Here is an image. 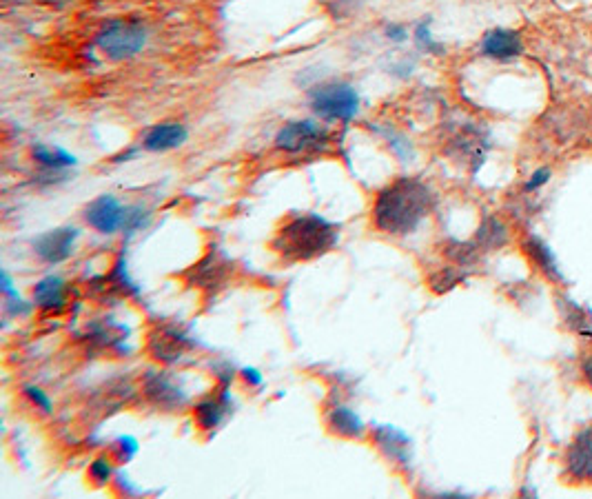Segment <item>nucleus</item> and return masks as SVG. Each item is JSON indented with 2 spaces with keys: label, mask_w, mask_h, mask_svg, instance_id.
Masks as SVG:
<instances>
[{
  "label": "nucleus",
  "mask_w": 592,
  "mask_h": 499,
  "mask_svg": "<svg viewBox=\"0 0 592 499\" xmlns=\"http://www.w3.org/2000/svg\"><path fill=\"white\" fill-rule=\"evenodd\" d=\"M477 242L479 247H486V249L499 247V244L506 242V227L499 220L488 218L477 233Z\"/></svg>",
  "instance_id": "a211bd4d"
},
{
  "label": "nucleus",
  "mask_w": 592,
  "mask_h": 499,
  "mask_svg": "<svg viewBox=\"0 0 592 499\" xmlns=\"http://www.w3.org/2000/svg\"><path fill=\"white\" fill-rule=\"evenodd\" d=\"M229 413V393L222 389L220 397H207L196 404L193 409V417L202 431H213L224 422V417Z\"/></svg>",
  "instance_id": "4468645a"
},
{
  "label": "nucleus",
  "mask_w": 592,
  "mask_h": 499,
  "mask_svg": "<svg viewBox=\"0 0 592 499\" xmlns=\"http://www.w3.org/2000/svg\"><path fill=\"white\" fill-rule=\"evenodd\" d=\"M78 236H80V231L76 227L51 229L34 240L36 256L45 264L65 262L71 258V253H74Z\"/></svg>",
  "instance_id": "423d86ee"
},
{
  "label": "nucleus",
  "mask_w": 592,
  "mask_h": 499,
  "mask_svg": "<svg viewBox=\"0 0 592 499\" xmlns=\"http://www.w3.org/2000/svg\"><path fill=\"white\" fill-rule=\"evenodd\" d=\"M189 131L182 122L176 120H167V122H158L153 125L145 138H142V149L153 151V154H162V151H171L178 149L187 142Z\"/></svg>",
  "instance_id": "1a4fd4ad"
},
{
  "label": "nucleus",
  "mask_w": 592,
  "mask_h": 499,
  "mask_svg": "<svg viewBox=\"0 0 592 499\" xmlns=\"http://www.w3.org/2000/svg\"><path fill=\"white\" fill-rule=\"evenodd\" d=\"M89 477L98 486L109 484L111 477H114V466H111L109 457H96V460L91 462V466H89Z\"/></svg>",
  "instance_id": "4be33fe9"
},
{
  "label": "nucleus",
  "mask_w": 592,
  "mask_h": 499,
  "mask_svg": "<svg viewBox=\"0 0 592 499\" xmlns=\"http://www.w3.org/2000/svg\"><path fill=\"white\" fill-rule=\"evenodd\" d=\"M435 196L420 178L402 176L377 193L373 205V224L377 231L391 236L413 233L433 209Z\"/></svg>",
  "instance_id": "f257e3e1"
},
{
  "label": "nucleus",
  "mask_w": 592,
  "mask_h": 499,
  "mask_svg": "<svg viewBox=\"0 0 592 499\" xmlns=\"http://www.w3.org/2000/svg\"><path fill=\"white\" fill-rule=\"evenodd\" d=\"M326 426L333 435L349 437V440H360L366 433L362 417L346 404H333L331 409H326Z\"/></svg>",
  "instance_id": "f8f14e48"
},
{
  "label": "nucleus",
  "mask_w": 592,
  "mask_h": 499,
  "mask_svg": "<svg viewBox=\"0 0 592 499\" xmlns=\"http://www.w3.org/2000/svg\"><path fill=\"white\" fill-rule=\"evenodd\" d=\"M240 373H242L244 382H247L249 386H262L264 384V375L258 369H253V366H244Z\"/></svg>",
  "instance_id": "a878e982"
},
{
  "label": "nucleus",
  "mask_w": 592,
  "mask_h": 499,
  "mask_svg": "<svg viewBox=\"0 0 592 499\" xmlns=\"http://www.w3.org/2000/svg\"><path fill=\"white\" fill-rule=\"evenodd\" d=\"M309 103L322 120L349 125L357 116V111H360V94L349 83L331 80V83H322L309 89Z\"/></svg>",
  "instance_id": "7ed1b4c3"
},
{
  "label": "nucleus",
  "mask_w": 592,
  "mask_h": 499,
  "mask_svg": "<svg viewBox=\"0 0 592 499\" xmlns=\"http://www.w3.org/2000/svg\"><path fill=\"white\" fill-rule=\"evenodd\" d=\"M23 393H25V397L29 402H32L36 409H40L43 413H51L54 411V402H51V397L40 389V386H36V384H25L23 386Z\"/></svg>",
  "instance_id": "b1692460"
},
{
  "label": "nucleus",
  "mask_w": 592,
  "mask_h": 499,
  "mask_svg": "<svg viewBox=\"0 0 592 499\" xmlns=\"http://www.w3.org/2000/svg\"><path fill=\"white\" fill-rule=\"evenodd\" d=\"M114 451H116V457H118V460H120L122 464H127V462H131V460H134V457L138 455L140 444H138L136 437L122 435V437H118V440L114 442Z\"/></svg>",
  "instance_id": "5701e85b"
},
{
  "label": "nucleus",
  "mask_w": 592,
  "mask_h": 499,
  "mask_svg": "<svg viewBox=\"0 0 592 499\" xmlns=\"http://www.w3.org/2000/svg\"><path fill=\"white\" fill-rule=\"evenodd\" d=\"M386 38L393 40V43H404V40L408 38V32L404 25H397V23H391L389 27H386Z\"/></svg>",
  "instance_id": "bb28decb"
},
{
  "label": "nucleus",
  "mask_w": 592,
  "mask_h": 499,
  "mask_svg": "<svg viewBox=\"0 0 592 499\" xmlns=\"http://www.w3.org/2000/svg\"><path fill=\"white\" fill-rule=\"evenodd\" d=\"M127 207H122V202L116 196H98L91 205L85 209V222L91 229L98 233H116L122 229V220H125Z\"/></svg>",
  "instance_id": "0eeeda50"
},
{
  "label": "nucleus",
  "mask_w": 592,
  "mask_h": 499,
  "mask_svg": "<svg viewBox=\"0 0 592 499\" xmlns=\"http://www.w3.org/2000/svg\"><path fill=\"white\" fill-rule=\"evenodd\" d=\"M584 373H586L588 382L592 384V358H586V360H584Z\"/></svg>",
  "instance_id": "cd10ccee"
},
{
  "label": "nucleus",
  "mask_w": 592,
  "mask_h": 499,
  "mask_svg": "<svg viewBox=\"0 0 592 499\" xmlns=\"http://www.w3.org/2000/svg\"><path fill=\"white\" fill-rule=\"evenodd\" d=\"M550 176H553V171H550L548 167H542V169H537L533 176L528 178V182L524 185V191L526 193H533V191H539L542 189L544 185H548V180H550Z\"/></svg>",
  "instance_id": "393cba45"
},
{
  "label": "nucleus",
  "mask_w": 592,
  "mask_h": 499,
  "mask_svg": "<svg viewBox=\"0 0 592 499\" xmlns=\"http://www.w3.org/2000/svg\"><path fill=\"white\" fill-rule=\"evenodd\" d=\"M32 156L40 167L47 171H65L69 167H76V156H71L69 151L60 147H47L43 142H38L32 149Z\"/></svg>",
  "instance_id": "f3484780"
},
{
  "label": "nucleus",
  "mask_w": 592,
  "mask_h": 499,
  "mask_svg": "<svg viewBox=\"0 0 592 499\" xmlns=\"http://www.w3.org/2000/svg\"><path fill=\"white\" fill-rule=\"evenodd\" d=\"M145 395L149 402H153L165 411H176L185 406L187 395L182 393L180 386L173 384L165 373H149L145 378Z\"/></svg>",
  "instance_id": "9d476101"
},
{
  "label": "nucleus",
  "mask_w": 592,
  "mask_h": 499,
  "mask_svg": "<svg viewBox=\"0 0 592 499\" xmlns=\"http://www.w3.org/2000/svg\"><path fill=\"white\" fill-rule=\"evenodd\" d=\"M375 446L397 464L411 462V437L391 424H380L373 431Z\"/></svg>",
  "instance_id": "9b49d317"
},
{
  "label": "nucleus",
  "mask_w": 592,
  "mask_h": 499,
  "mask_svg": "<svg viewBox=\"0 0 592 499\" xmlns=\"http://www.w3.org/2000/svg\"><path fill=\"white\" fill-rule=\"evenodd\" d=\"M331 145V131L315 120L287 122L275 136V147L284 154H315Z\"/></svg>",
  "instance_id": "39448f33"
},
{
  "label": "nucleus",
  "mask_w": 592,
  "mask_h": 499,
  "mask_svg": "<svg viewBox=\"0 0 592 499\" xmlns=\"http://www.w3.org/2000/svg\"><path fill=\"white\" fill-rule=\"evenodd\" d=\"M149 218L151 213L142 207V205H136V207H127L125 211V220H122V233H125V238L129 240L131 236H136L138 231H142L149 224Z\"/></svg>",
  "instance_id": "6ab92c4d"
},
{
  "label": "nucleus",
  "mask_w": 592,
  "mask_h": 499,
  "mask_svg": "<svg viewBox=\"0 0 592 499\" xmlns=\"http://www.w3.org/2000/svg\"><path fill=\"white\" fill-rule=\"evenodd\" d=\"M482 54L486 58L502 60V63H506V60H515L524 54L522 36L513 32V29H491V32H486L482 38Z\"/></svg>",
  "instance_id": "6e6552de"
},
{
  "label": "nucleus",
  "mask_w": 592,
  "mask_h": 499,
  "mask_svg": "<svg viewBox=\"0 0 592 499\" xmlns=\"http://www.w3.org/2000/svg\"><path fill=\"white\" fill-rule=\"evenodd\" d=\"M415 45L426 54H433V56L444 54V45L437 43L431 34V20H422V23L415 27Z\"/></svg>",
  "instance_id": "aec40b11"
},
{
  "label": "nucleus",
  "mask_w": 592,
  "mask_h": 499,
  "mask_svg": "<svg viewBox=\"0 0 592 499\" xmlns=\"http://www.w3.org/2000/svg\"><path fill=\"white\" fill-rule=\"evenodd\" d=\"M34 304L43 311H58L65 307V280L47 276L34 287Z\"/></svg>",
  "instance_id": "dca6fc26"
},
{
  "label": "nucleus",
  "mask_w": 592,
  "mask_h": 499,
  "mask_svg": "<svg viewBox=\"0 0 592 499\" xmlns=\"http://www.w3.org/2000/svg\"><path fill=\"white\" fill-rule=\"evenodd\" d=\"M340 242V227L318 213H298L282 224L271 240L273 251L287 262H306L333 251Z\"/></svg>",
  "instance_id": "f03ea898"
},
{
  "label": "nucleus",
  "mask_w": 592,
  "mask_h": 499,
  "mask_svg": "<svg viewBox=\"0 0 592 499\" xmlns=\"http://www.w3.org/2000/svg\"><path fill=\"white\" fill-rule=\"evenodd\" d=\"M568 473L577 480H592V426L581 431L573 446H570L568 457Z\"/></svg>",
  "instance_id": "ddd939ff"
},
{
  "label": "nucleus",
  "mask_w": 592,
  "mask_h": 499,
  "mask_svg": "<svg viewBox=\"0 0 592 499\" xmlns=\"http://www.w3.org/2000/svg\"><path fill=\"white\" fill-rule=\"evenodd\" d=\"M109 282L114 284V287H118L122 293H127V295H138V293H140V289L136 287V282L129 278L125 260H118V262L114 264V271H111Z\"/></svg>",
  "instance_id": "412c9836"
},
{
  "label": "nucleus",
  "mask_w": 592,
  "mask_h": 499,
  "mask_svg": "<svg viewBox=\"0 0 592 499\" xmlns=\"http://www.w3.org/2000/svg\"><path fill=\"white\" fill-rule=\"evenodd\" d=\"M524 251L528 253V258L533 260L535 267L544 273V276L548 280L553 282H561L564 278H561V271L557 267V260H555V253L550 251L548 244L537 238V236H528L526 242H524Z\"/></svg>",
  "instance_id": "2eb2a0df"
},
{
  "label": "nucleus",
  "mask_w": 592,
  "mask_h": 499,
  "mask_svg": "<svg viewBox=\"0 0 592 499\" xmlns=\"http://www.w3.org/2000/svg\"><path fill=\"white\" fill-rule=\"evenodd\" d=\"M147 27L136 18H116L100 29L96 47L109 60H129L147 45Z\"/></svg>",
  "instance_id": "20e7f679"
}]
</instances>
